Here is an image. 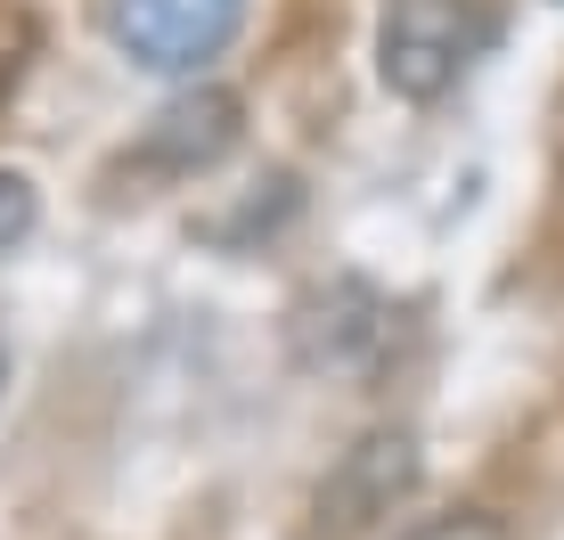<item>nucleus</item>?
I'll return each instance as SVG.
<instances>
[{"instance_id":"nucleus-3","label":"nucleus","mask_w":564,"mask_h":540,"mask_svg":"<svg viewBox=\"0 0 564 540\" xmlns=\"http://www.w3.org/2000/svg\"><path fill=\"white\" fill-rule=\"evenodd\" d=\"M229 131H238V99L197 90V99H181V107L155 115V140H148V148H155L172 172H188V164H213V156H221Z\"/></svg>"},{"instance_id":"nucleus-5","label":"nucleus","mask_w":564,"mask_h":540,"mask_svg":"<svg viewBox=\"0 0 564 540\" xmlns=\"http://www.w3.org/2000/svg\"><path fill=\"white\" fill-rule=\"evenodd\" d=\"M25 229H33V188L17 181V172H0V255H9Z\"/></svg>"},{"instance_id":"nucleus-4","label":"nucleus","mask_w":564,"mask_h":540,"mask_svg":"<svg viewBox=\"0 0 564 540\" xmlns=\"http://www.w3.org/2000/svg\"><path fill=\"white\" fill-rule=\"evenodd\" d=\"M33 50H42V25H33V9L0 0V107H9V90H17V83H25Z\"/></svg>"},{"instance_id":"nucleus-2","label":"nucleus","mask_w":564,"mask_h":540,"mask_svg":"<svg viewBox=\"0 0 564 540\" xmlns=\"http://www.w3.org/2000/svg\"><path fill=\"white\" fill-rule=\"evenodd\" d=\"M246 0H115V42L148 74H197L229 50Z\"/></svg>"},{"instance_id":"nucleus-1","label":"nucleus","mask_w":564,"mask_h":540,"mask_svg":"<svg viewBox=\"0 0 564 540\" xmlns=\"http://www.w3.org/2000/svg\"><path fill=\"white\" fill-rule=\"evenodd\" d=\"M491 42H499V17L482 0H393V17L377 33V66L401 99H442Z\"/></svg>"},{"instance_id":"nucleus-6","label":"nucleus","mask_w":564,"mask_h":540,"mask_svg":"<svg viewBox=\"0 0 564 540\" xmlns=\"http://www.w3.org/2000/svg\"><path fill=\"white\" fill-rule=\"evenodd\" d=\"M417 540H508L499 525H482V516H451V525H425Z\"/></svg>"}]
</instances>
